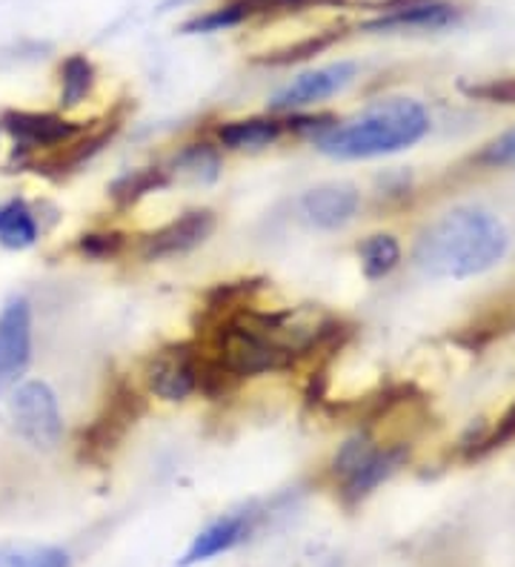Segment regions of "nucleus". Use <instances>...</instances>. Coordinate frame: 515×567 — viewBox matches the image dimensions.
<instances>
[{
	"instance_id": "aec40b11",
	"label": "nucleus",
	"mask_w": 515,
	"mask_h": 567,
	"mask_svg": "<svg viewBox=\"0 0 515 567\" xmlns=\"http://www.w3.org/2000/svg\"><path fill=\"white\" fill-rule=\"evenodd\" d=\"M253 14H258L253 0H233V3H227V7H218L213 9V12L198 14V18H193V21H186L181 32H186V35H200V32L233 29V27H240V23L247 21V18H253Z\"/></svg>"
},
{
	"instance_id": "4be33fe9",
	"label": "nucleus",
	"mask_w": 515,
	"mask_h": 567,
	"mask_svg": "<svg viewBox=\"0 0 515 567\" xmlns=\"http://www.w3.org/2000/svg\"><path fill=\"white\" fill-rule=\"evenodd\" d=\"M341 38L343 32H336V29H330V32H316V35L303 38V41L298 43H289V47L278 49L272 55L261 58V63H267V66H289V63L307 61V58L327 52V49H330L332 43L341 41Z\"/></svg>"
},
{
	"instance_id": "39448f33",
	"label": "nucleus",
	"mask_w": 515,
	"mask_h": 567,
	"mask_svg": "<svg viewBox=\"0 0 515 567\" xmlns=\"http://www.w3.org/2000/svg\"><path fill=\"white\" fill-rule=\"evenodd\" d=\"M32 361V307L12 298L0 312V395L12 393Z\"/></svg>"
},
{
	"instance_id": "ddd939ff",
	"label": "nucleus",
	"mask_w": 515,
	"mask_h": 567,
	"mask_svg": "<svg viewBox=\"0 0 515 567\" xmlns=\"http://www.w3.org/2000/svg\"><path fill=\"white\" fill-rule=\"evenodd\" d=\"M249 533H253V513H233V516H224V519L213 522V525L204 527V530L195 536L189 550H186L184 559H181V567L198 565V561L227 554V550L238 547L240 542H247Z\"/></svg>"
},
{
	"instance_id": "5701e85b",
	"label": "nucleus",
	"mask_w": 515,
	"mask_h": 567,
	"mask_svg": "<svg viewBox=\"0 0 515 567\" xmlns=\"http://www.w3.org/2000/svg\"><path fill=\"white\" fill-rule=\"evenodd\" d=\"M115 132H117V124H110V126H103L101 132H92V135H86V138L75 141V144L69 141L66 153H61L58 158H52V166H55V169H61V173H72V169H78V166H83L86 161L95 158L103 146L110 144Z\"/></svg>"
},
{
	"instance_id": "f257e3e1",
	"label": "nucleus",
	"mask_w": 515,
	"mask_h": 567,
	"mask_svg": "<svg viewBox=\"0 0 515 567\" xmlns=\"http://www.w3.org/2000/svg\"><path fill=\"white\" fill-rule=\"evenodd\" d=\"M509 233L498 215L481 207H455L421 229L412 261L426 278L464 281L504 261Z\"/></svg>"
},
{
	"instance_id": "393cba45",
	"label": "nucleus",
	"mask_w": 515,
	"mask_h": 567,
	"mask_svg": "<svg viewBox=\"0 0 515 567\" xmlns=\"http://www.w3.org/2000/svg\"><path fill=\"white\" fill-rule=\"evenodd\" d=\"M124 244H126L124 233L106 229V233H86V236H81L78 238L75 249L81 252V256L92 258V261H106V258L121 256Z\"/></svg>"
},
{
	"instance_id": "9b49d317",
	"label": "nucleus",
	"mask_w": 515,
	"mask_h": 567,
	"mask_svg": "<svg viewBox=\"0 0 515 567\" xmlns=\"http://www.w3.org/2000/svg\"><path fill=\"white\" fill-rule=\"evenodd\" d=\"M361 207V193L352 184L332 181L321 187L309 189L301 198V213L312 227L318 229H341L350 224Z\"/></svg>"
},
{
	"instance_id": "b1692460",
	"label": "nucleus",
	"mask_w": 515,
	"mask_h": 567,
	"mask_svg": "<svg viewBox=\"0 0 515 567\" xmlns=\"http://www.w3.org/2000/svg\"><path fill=\"white\" fill-rule=\"evenodd\" d=\"M375 447L378 444L372 442L370 433H367V430H358L356 436L347 439V442L338 447L336 456H332V464H330L332 476H336L338 482H343V478L350 476L352 471H358V467L370 458V453Z\"/></svg>"
},
{
	"instance_id": "f8f14e48",
	"label": "nucleus",
	"mask_w": 515,
	"mask_h": 567,
	"mask_svg": "<svg viewBox=\"0 0 515 567\" xmlns=\"http://www.w3.org/2000/svg\"><path fill=\"white\" fill-rule=\"evenodd\" d=\"M404 462L406 447H401V444L375 447L370 453V458H367L358 471H352L343 482H338V496L343 498V505H358V502H364V498L370 496L381 482H387L392 473L399 471Z\"/></svg>"
},
{
	"instance_id": "f03ea898",
	"label": "nucleus",
	"mask_w": 515,
	"mask_h": 567,
	"mask_svg": "<svg viewBox=\"0 0 515 567\" xmlns=\"http://www.w3.org/2000/svg\"><path fill=\"white\" fill-rule=\"evenodd\" d=\"M430 132V115L415 97H384L356 115L318 132L312 144L318 153L338 161H364L392 155L419 144Z\"/></svg>"
},
{
	"instance_id": "f3484780",
	"label": "nucleus",
	"mask_w": 515,
	"mask_h": 567,
	"mask_svg": "<svg viewBox=\"0 0 515 567\" xmlns=\"http://www.w3.org/2000/svg\"><path fill=\"white\" fill-rule=\"evenodd\" d=\"M358 258H361L364 276L370 278V281H381V278L390 276V272L401 264L399 238L390 236V233L367 236L364 241L358 244Z\"/></svg>"
},
{
	"instance_id": "a878e982",
	"label": "nucleus",
	"mask_w": 515,
	"mask_h": 567,
	"mask_svg": "<svg viewBox=\"0 0 515 567\" xmlns=\"http://www.w3.org/2000/svg\"><path fill=\"white\" fill-rule=\"evenodd\" d=\"M478 161L487 166H515V126L502 132L498 138L490 141V144L481 150Z\"/></svg>"
},
{
	"instance_id": "20e7f679",
	"label": "nucleus",
	"mask_w": 515,
	"mask_h": 567,
	"mask_svg": "<svg viewBox=\"0 0 515 567\" xmlns=\"http://www.w3.org/2000/svg\"><path fill=\"white\" fill-rule=\"evenodd\" d=\"M141 415H144V399H141V393L135 388L121 381L110 393L106 404H103L101 415H97L90 427L83 430L81 447L86 450V456H110L112 450L124 442V436Z\"/></svg>"
},
{
	"instance_id": "7ed1b4c3",
	"label": "nucleus",
	"mask_w": 515,
	"mask_h": 567,
	"mask_svg": "<svg viewBox=\"0 0 515 567\" xmlns=\"http://www.w3.org/2000/svg\"><path fill=\"white\" fill-rule=\"evenodd\" d=\"M9 415L18 436L34 450H55L63 439V419L58 395L47 381H27L12 390Z\"/></svg>"
},
{
	"instance_id": "423d86ee",
	"label": "nucleus",
	"mask_w": 515,
	"mask_h": 567,
	"mask_svg": "<svg viewBox=\"0 0 515 567\" xmlns=\"http://www.w3.org/2000/svg\"><path fill=\"white\" fill-rule=\"evenodd\" d=\"M358 66L352 61H338L330 66H318V70L301 72L296 81H289L284 90L269 97V110L272 112H298L303 106L321 104L327 97L338 95L356 81Z\"/></svg>"
},
{
	"instance_id": "bb28decb",
	"label": "nucleus",
	"mask_w": 515,
	"mask_h": 567,
	"mask_svg": "<svg viewBox=\"0 0 515 567\" xmlns=\"http://www.w3.org/2000/svg\"><path fill=\"white\" fill-rule=\"evenodd\" d=\"M509 439H515V404L507 410V415H504L502 422H498V427H495V433L490 439H484V447H502L504 442H509Z\"/></svg>"
},
{
	"instance_id": "412c9836",
	"label": "nucleus",
	"mask_w": 515,
	"mask_h": 567,
	"mask_svg": "<svg viewBox=\"0 0 515 567\" xmlns=\"http://www.w3.org/2000/svg\"><path fill=\"white\" fill-rule=\"evenodd\" d=\"M0 567H69V554L61 547H0Z\"/></svg>"
},
{
	"instance_id": "4468645a",
	"label": "nucleus",
	"mask_w": 515,
	"mask_h": 567,
	"mask_svg": "<svg viewBox=\"0 0 515 567\" xmlns=\"http://www.w3.org/2000/svg\"><path fill=\"white\" fill-rule=\"evenodd\" d=\"M287 132L284 118H240L218 126V144L244 153V150H267Z\"/></svg>"
},
{
	"instance_id": "6ab92c4d",
	"label": "nucleus",
	"mask_w": 515,
	"mask_h": 567,
	"mask_svg": "<svg viewBox=\"0 0 515 567\" xmlns=\"http://www.w3.org/2000/svg\"><path fill=\"white\" fill-rule=\"evenodd\" d=\"M95 90V66L86 55H69L61 66V106L83 104Z\"/></svg>"
},
{
	"instance_id": "6e6552de",
	"label": "nucleus",
	"mask_w": 515,
	"mask_h": 567,
	"mask_svg": "<svg viewBox=\"0 0 515 567\" xmlns=\"http://www.w3.org/2000/svg\"><path fill=\"white\" fill-rule=\"evenodd\" d=\"M215 213L213 209H189V213L172 218L166 227L155 229L141 244V256L146 261H164V258L186 256L215 233Z\"/></svg>"
},
{
	"instance_id": "1a4fd4ad",
	"label": "nucleus",
	"mask_w": 515,
	"mask_h": 567,
	"mask_svg": "<svg viewBox=\"0 0 515 567\" xmlns=\"http://www.w3.org/2000/svg\"><path fill=\"white\" fill-rule=\"evenodd\" d=\"M0 126L14 138V144L23 150H55L75 141L83 132V126L72 121L52 115V112H7L0 118Z\"/></svg>"
},
{
	"instance_id": "0eeeda50",
	"label": "nucleus",
	"mask_w": 515,
	"mask_h": 567,
	"mask_svg": "<svg viewBox=\"0 0 515 567\" xmlns=\"http://www.w3.org/2000/svg\"><path fill=\"white\" fill-rule=\"evenodd\" d=\"M146 388L164 402H184L198 390V353L189 344H172L146 361Z\"/></svg>"
},
{
	"instance_id": "9d476101",
	"label": "nucleus",
	"mask_w": 515,
	"mask_h": 567,
	"mask_svg": "<svg viewBox=\"0 0 515 567\" xmlns=\"http://www.w3.org/2000/svg\"><path fill=\"white\" fill-rule=\"evenodd\" d=\"M461 21V12L441 0H392L387 12L367 21L364 32H404V29H446Z\"/></svg>"
},
{
	"instance_id": "a211bd4d",
	"label": "nucleus",
	"mask_w": 515,
	"mask_h": 567,
	"mask_svg": "<svg viewBox=\"0 0 515 567\" xmlns=\"http://www.w3.org/2000/svg\"><path fill=\"white\" fill-rule=\"evenodd\" d=\"M38 241V221L27 202H14L0 207V244L9 249H27Z\"/></svg>"
},
{
	"instance_id": "dca6fc26",
	"label": "nucleus",
	"mask_w": 515,
	"mask_h": 567,
	"mask_svg": "<svg viewBox=\"0 0 515 567\" xmlns=\"http://www.w3.org/2000/svg\"><path fill=\"white\" fill-rule=\"evenodd\" d=\"M166 184H169L166 169H161V166H141V169H130V173L112 181L110 198L115 202V207L126 209L141 202V198H146L150 193L164 189Z\"/></svg>"
},
{
	"instance_id": "2eb2a0df",
	"label": "nucleus",
	"mask_w": 515,
	"mask_h": 567,
	"mask_svg": "<svg viewBox=\"0 0 515 567\" xmlns=\"http://www.w3.org/2000/svg\"><path fill=\"white\" fill-rule=\"evenodd\" d=\"M220 169H224V164H220L218 150L206 141H195V144H184L178 153L172 155L166 173L193 181V184H213V181H218Z\"/></svg>"
}]
</instances>
